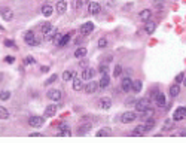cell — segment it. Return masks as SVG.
<instances>
[{
  "instance_id": "obj_9",
  "label": "cell",
  "mask_w": 186,
  "mask_h": 143,
  "mask_svg": "<svg viewBox=\"0 0 186 143\" xmlns=\"http://www.w3.org/2000/svg\"><path fill=\"white\" fill-rule=\"evenodd\" d=\"M98 88H100L98 82H89V84H86V85H85V88H83V90H85V93H86V94H94Z\"/></svg>"
},
{
  "instance_id": "obj_24",
  "label": "cell",
  "mask_w": 186,
  "mask_h": 143,
  "mask_svg": "<svg viewBox=\"0 0 186 143\" xmlns=\"http://www.w3.org/2000/svg\"><path fill=\"white\" fill-rule=\"evenodd\" d=\"M145 31H146L148 34H152V33L155 31V22H152V21H146V25H145Z\"/></svg>"
},
{
  "instance_id": "obj_43",
  "label": "cell",
  "mask_w": 186,
  "mask_h": 143,
  "mask_svg": "<svg viewBox=\"0 0 186 143\" xmlns=\"http://www.w3.org/2000/svg\"><path fill=\"white\" fill-rule=\"evenodd\" d=\"M121 73H122V67H121V66H116V67H115V73H113V76L118 78Z\"/></svg>"
},
{
  "instance_id": "obj_10",
  "label": "cell",
  "mask_w": 186,
  "mask_h": 143,
  "mask_svg": "<svg viewBox=\"0 0 186 143\" xmlns=\"http://www.w3.org/2000/svg\"><path fill=\"white\" fill-rule=\"evenodd\" d=\"M48 98L52 101H60L61 100V91L60 90H49L48 91Z\"/></svg>"
},
{
  "instance_id": "obj_47",
  "label": "cell",
  "mask_w": 186,
  "mask_h": 143,
  "mask_svg": "<svg viewBox=\"0 0 186 143\" xmlns=\"http://www.w3.org/2000/svg\"><path fill=\"white\" fill-rule=\"evenodd\" d=\"M48 70H49V67H46V66L42 67V72H48Z\"/></svg>"
},
{
  "instance_id": "obj_13",
  "label": "cell",
  "mask_w": 186,
  "mask_h": 143,
  "mask_svg": "<svg viewBox=\"0 0 186 143\" xmlns=\"http://www.w3.org/2000/svg\"><path fill=\"white\" fill-rule=\"evenodd\" d=\"M55 113H57V106L55 104H49L45 109V118H52Z\"/></svg>"
},
{
  "instance_id": "obj_26",
  "label": "cell",
  "mask_w": 186,
  "mask_h": 143,
  "mask_svg": "<svg viewBox=\"0 0 186 143\" xmlns=\"http://www.w3.org/2000/svg\"><path fill=\"white\" fill-rule=\"evenodd\" d=\"M73 36V31L72 33H69V34H66V36H63L61 37V40H60V43H58V46H64V45H67V42L70 40V37Z\"/></svg>"
},
{
  "instance_id": "obj_8",
  "label": "cell",
  "mask_w": 186,
  "mask_h": 143,
  "mask_svg": "<svg viewBox=\"0 0 186 143\" xmlns=\"http://www.w3.org/2000/svg\"><path fill=\"white\" fill-rule=\"evenodd\" d=\"M98 107H100V109H103V110L110 109V107H112V100L109 98V97H101V98L98 100Z\"/></svg>"
},
{
  "instance_id": "obj_28",
  "label": "cell",
  "mask_w": 186,
  "mask_h": 143,
  "mask_svg": "<svg viewBox=\"0 0 186 143\" xmlns=\"http://www.w3.org/2000/svg\"><path fill=\"white\" fill-rule=\"evenodd\" d=\"M110 133H112L110 128H101V130L97 131V136L98 137H106V136H110Z\"/></svg>"
},
{
  "instance_id": "obj_3",
  "label": "cell",
  "mask_w": 186,
  "mask_h": 143,
  "mask_svg": "<svg viewBox=\"0 0 186 143\" xmlns=\"http://www.w3.org/2000/svg\"><path fill=\"white\" fill-rule=\"evenodd\" d=\"M24 40H26V43L30 45V46H37V45H39V40L36 39V34H34L33 31H27V33L24 34Z\"/></svg>"
},
{
  "instance_id": "obj_16",
  "label": "cell",
  "mask_w": 186,
  "mask_h": 143,
  "mask_svg": "<svg viewBox=\"0 0 186 143\" xmlns=\"http://www.w3.org/2000/svg\"><path fill=\"white\" fill-rule=\"evenodd\" d=\"M146 131H149V130L146 128L145 124H142V125H139V127H136V128L133 130V136H143Z\"/></svg>"
},
{
  "instance_id": "obj_46",
  "label": "cell",
  "mask_w": 186,
  "mask_h": 143,
  "mask_svg": "<svg viewBox=\"0 0 186 143\" xmlns=\"http://www.w3.org/2000/svg\"><path fill=\"white\" fill-rule=\"evenodd\" d=\"M180 136H186V130L183 128V130H180Z\"/></svg>"
},
{
  "instance_id": "obj_1",
  "label": "cell",
  "mask_w": 186,
  "mask_h": 143,
  "mask_svg": "<svg viewBox=\"0 0 186 143\" xmlns=\"http://www.w3.org/2000/svg\"><path fill=\"white\" fill-rule=\"evenodd\" d=\"M45 124V118L43 116H30L28 118V125L33 128H39Z\"/></svg>"
},
{
  "instance_id": "obj_12",
  "label": "cell",
  "mask_w": 186,
  "mask_h": 143,
  "mask_svg": "<svg viewBox=\"0 0 186 143\" xmlns=\"http://www.w3.org/2000/svg\"><path fill=\"white\" fill-rule=\"evenodd\" d=\"M121 87H122V90H124L125 93L131 91V88H133V81H131V78H124L122 82H121Z\"/></svg>"
},
{
  "instance_id": "obj_40",
  "label": "cell",
  "mask_w": 186,
  "mask_h": 143,
  "mask_svg": "<svg viewBox=\"0 0 186 143\" xmlns=\"http://www.w3.org/2000/svg\"><path fill=\"white\" fill-rule=\"evenodd\" d=\"M183 79H185V73H179V75L176 76V84H180V82H183Z\"/></svg>"
},
{
  "instance_id": "obj_37",
  "label": "cell",
  "mask_w": 186,
  "mask_h": 143,
  "mask_svg": "<svg viewBox=\"0 0 186 143\" xmlns=\"http://www.w3.org/2000/svg\"><path fill=\"white\" fill-rule=\"evenodd\" d=\"M57 78H58L57 75H52V76H51V78H49V79L45 82V85H51V84H54V82L57 81Z\"/></svg>"
},
{
  "instance_id": "obj_29",
  "label": "cell",
  "mask_w": 186,
  "mask_h": 143,
  "mask_svg": "<svg viewBox=\"0 0 186 143\" xmlns=\"http://www.w3.org/2000/svg\"><path fill=\"white\" fill-rule=\"evenodd\" d=\"M49 31H52V24H51V22H45V24H42V33L46 34V33H49Z\"/></svg>"
},
{
  "instance_id": "obj_21",
  "label": "cell",
  "mask_w": 186,
  "mask_h": 143,
  "mask_svg": "<svg viewBox=\"0 0 186 143\" xmlns=\"http://www.w3.org/2000/svg\"><path fill=\"white\" fill-rule=\"evenodd\" d=\"M52 12H54V7H52L51 4H43V6H42V15H45V16H51Z\"/></svg>"
},
{
  "instance_id": "obj_19",
  "label": "cell",
  "mask_w": 186,
  "mask_h": 143,
  "mask_svg": "<svg viewBox=\"0 0 186 143\" xmlns=\"http://www.w3.org/2000/svg\"><path fill=\"white\" fill-rule=\"evenodd\" d=\"M55 9H57L58 13H66V10H67V3H66L64 0H60V1L57 3Z\"/></svg>"
},
{
  "instance_id": "obj_38",
  "label": "cell",
  "mask_w": 186,
  "mask_h": 143,
  "mask_svg": "<svg viewBox=\"0 0 186 143\" xmlns=\"http://www.w3.org/2000/svg\"><path fill=\"white\" fill-rule=\"evenodd\" d=\"M4 45H6V46H9V48H14V49H16V43H15V42H14V40H4Z\"/></svg>"
},
{
  "instance_id": "obj_2",
  "label": "cell",
  "mask_w": 186,
  "mask_h": 143,
  "mask_svg": "<svg viewBox=\"0 0 186 143\" xmlns=\"http://www.w3.org/2000/svg\"><path fill=\"white\" fill-rule=\"evenodd\" d=\"M136 118H137V115H136L134 112L128 110V112H124V113H122V116H121V122H124V124H131V122L136 121Z\"/></svg>"
},
{
  "instance_id": "obj_23",
  "label": "cell",
  "mask_w": 186,
  "mask_h": 143,
  "mask_svg": "<svg viewBox=\"0 0 186 143\" xmlns=\"http://www.w3.org/2000/svg\"><path fill=\"white\" fill-rule=\"evenodd\" d=\"M150 16H152V10H150V9H143V10L140 12V18H142L143 21H149Z\"/></svg>"
},
{
  "instance_id": "obj_7",
  "label": "cell",
  "mask_w": 186,
  "mask_h": 143,
  "mask_svg": "<svg viewBox=\"0 0 186 143\" xmlns=\"http://www.w3.org/2000/svg\"><path fill=\"white\" fill-rule=\"evenodd\" d=\"M92 30H94V24H92L91 21L85 22V24L80 27V33H82V36H88V34H91Z\"/></svg>"
},
{
  "instance_id": "obj_27",
  "label": "cell",
  "mask_w": 186,
  "mask_h": 143,
  "mask_svg": "<svg viewBox=\"0 0 186 143\" xmlns=\"http://www.w3.org/2000/svg\"><path fill=\"white\" fill-rule=\"evenodd\" d=\"M86 55V49L85 48H77L76 51H74V57L76 58H83Z\"/></svg>"
},
{
  "instance_id": "obj_14",
  "label": "cell",
  "mask_w": 186,
  "mask_h": 143,
  "mask_svg": "<svg viewBox=\"0 0 186 143\" xmlns=\"http://www.w3.org/2000/svg\"><path fill=\"white\" fill-rule=\"evenodd\" d=\"M94 75H95V70H94V69H91V67H86V69L83 70V73H82V81L91 79Z\"/></svg>"
},
{
  "instance_id": "obj_41",
  "label": "cell",
  "mask_w": 186,
  "mask_h": 143,
  "mask_svg": "<svg viewBox=\"0 0 186 143\" xmlns=\"http://www.w3.org/2000/svg\"><path fill=\"white\" fill-rule=\"evenodd\" d=\"M54 37H55V39H54V42H55V43H57V45H58V43H60V40H61V37H63V36H61V33H58V31H55V36H54Z\"/></svg>"
},
{
  "instance_id": "obj_20",
  "label": "cell",
  "mask_w": 186,
  "mask_h": 143,
  "mask_svg": "<svg viewBox=\"0 0 186 143\" xmlns=\"http://www.w3.org/2000/svg\"><path fill=\"white\" fill-rule=\"evenodd\" d=\"M70 134H72V131L67 127V124L66 122H61L60 124V136H70Z\"/></svg>"
},
{
  "instance_id": "obj_11",
  "label": "cell",
  "mask_w": 186,
  "mask_h": 143,
  "mask_svg": "<svg viewBox=\"0 0 186 143\" xmlns=\"http://www.w3.org/2000/svg\"><path fill=\"white\" fill-rule=\"evenodd\" d=\"M100 10H101V6H100L97 1H91V3H89L88 12H89L91 15H97V13H100Z\"/></svg>"
},
{
  "instance_id": "obj_44",
  "label": "cell",
  "mask_w": 186,
  "mask_h": 143,
  "mask_svg": "<svg viewBox=\"0 0 186 143\" xmlns=\"http://www.w3.org/2000/svg\"><path fill=\"white\" fill-rule=\"evenodd\" d=\"M80 4H82V3H80V0H73V3H72V7H73V9H77Z\"/></svg>"
},
{
  "instance_id": "obj_42",
  "label": "cell",
  "mask_w": 186,
  "mask_h": 143,
  "mask_svg": "<svg viewBox=\"0 0 186 143\" xmlns=\"http://www.w3.org/2000/svg\"><path fill=\"white\" fill-rule=\"evenodd\" d=\"M33 63H34V58H33V57H30V55H28V57L24 60V64H26V66H28V64H33Z\"/></svg>"
},
{
  "instance_id": "obj_6",
  "label": "cell",
  "mask_w": 186,
  "mask_h": 143,
  "mask_svg": "<svg viewBox=\"0 0 186 143\" xmlns=\"http://www.w3.org/2000/svg\"><path fill=\"white\" fill-rule=\"evenodd\" d=\"M183 118H186V107L185 106H180V107L174 112V115H173V121H182Z\"/></svg>"
},
{
  "instance_id": "obj_34",
  "label": "cell",
  "mask_w": 186,
  "mask_h": 143,
  "mask_svg": "<svg viewBox=\"0 0 186 143\" xmlns=\"http://www.w3.org/2000/svg\"><path fill=\"white\" fill-rule=\"evenodd\" d=\"M145 125H146V128H148V130H152V128L155 127V119H152V118L148 119V121L145 122Z\"/></svg>"
},
{
  "instance_id": "obj_35",
  "label": "cell",
  "mask_w": 186,
  "mask_h": 143,
  "mask_svg": "<svg viewBox=\"0 0 186 143\" xmlns=\"http://www.w3.org/2000/svg\"><path fill=\"white\" fill-rule=\"evenodd\" d=\"M9 97H10V93H9V91H2V93H0V98L4 100V101L9 100Z\"/></svg>"
},
{
  "instance_id": "obj_36",
  "label": "cell",
  "mask_w": 186,
  "mask_h": 143,
  "mask_svg": "<svg viewBox=\"0 0 186 143\" xmlns=\"http://www.w3.org/2000/svg\"><path fill=\"white\" fill-rule=\"evenodd\" d=\"M106 46H107V39L106 37H101L98 40V48H106Z\"/></svg>"
},
{
  "instance_id": "obj_31",
  "label": "cell",
  "mask_w": 186,
  "mask_h": 143,
  "mask_svg": "<svg viewBox=\"0 0 186 143\" xmlns=\"http://www.w3.org/2000/svg\"><path fill=\"white\" fill-rule=\"evenodd\" d=\"M8 118H9V112H8V109L3 107V106H0V119H8Z\"/></svg>"
},
{
  "instance_id": "obj_48",
  "label": "cell",
  "mask_w": 186,
  "mask_h": 143,
  "mask_svg": "<svg viewBox=\"0 0 186 143\" xmlns=\"http://www.w3.org/2000/svg\"><path fill=\"white\" fill-rule=\"evenodd\" d=\"M80 66H82V67H83V66H86V61H85V60H82V61H80Z\"/></svg>"
},
{
  "instance_id": "obj_5",
  "label": "cell",
  "mask_w": 186,
  "mask_h": 143,
  "mask_svg": "<svg viewBox=\"0 0 186 143\" xmlns=\"http://www.w3.org/2000/svg\"><path fill=\"white\" fill-rule=\"evenodd\" d=\"M0 15L4 21H10L14 18V12L10 7H0Z\"/></svg>"
},
{
  "instance_id": "obj_22",
  "label": "cell",
  "mask_w": 186,
  "mask_h": 143,
  "mask_svg": "<svg viewBox=\"0 0 186 143\" xmlns=\"http://www.w3.org/2000/svg\"><path fill=\"white\" fill-rule=\"evenodd\" d=\"M91 128H92L91 124H82V125L77 128V133H79V134H86L88 131H91Z\"/></svg>"
},
{
  "instance_id": "obj_39",
  "label": "cell",
  "mask_w": 186,
  "mask_h": 143,
  "mask_svg": "<svg viewBox=\"0 0 186 143\" xmlns=\"http://www.w3.org/2000/svg\"><path fill=\"white\" fill-rule=\"evenodd\" d=\"M98 72H100L101 75H104V73H107V64H101V66L98 67Z\"/></svg>"
},
{
  "instance_id": "obj_45",
  "label": "cell",
  "mask_w": 186,
  "mask_h": 143,
  "mask_svg": "<svg viewBox=\"0 0 186 143\" xmlns=\"http://www.w3.org/2000/svg\"><path fill=\"white\" fill-rule=\"evenodd\" d=\"M4 61L10 64V63H14V61H15V58H14V57H9V55H8V57H4Z\"/></svg>"
},
{
  "instance_id": "obj_4",
  "label": "cell",
  "mask_w": 186,
  "mask_h": 143,
  "mask_svg": "<svg viewBox=\"0 0 186 143\" xmlns=\"http://www.w3.org/2000/svg\"><path fill=\"white\" fill-rule=\"evenodd\" d=\"M149 107H150L149 98H142V100H139V101L136 103V110H137V112H145V110H148Z\"/></svg>"
},
{
  "instance_id": "obj_49",
  "label": "cell",
  "mask_w": 186,
  "mask_h": 143,
  "mask_svg": "<svg viewBox=\"0 0 186 143\" xmlns=\"http://www.w3.org/2000/svg\"><path fill=\"white\" fill-rule=\"evenodd\" d=\"M183 85H186V78H185V79H183Z\"/></svg>"
},
{
  "instance_id": "obj_30",
  "label": "cell",
  "mask_w": 186,
  "mask_h": 143,
  "mask_svg": "<svg viewBox=\"0 0 186 143\" xmlns=\"http://www.w3.org/2000/svg\"><path fill=\"white\" fill-rule=\"evenodd\" d=\"M142 85H143V84H142V81H134V82H133V88H131V90H134L136 93H140V91H142Z\"/></svg>"
},
{
  "instance_id": "obj_33",
  "label": "cell",
  "mask_w": 186,
  "mask_h": 143,
  "mask_svg": "<svg viewBox=\"0 0 186 143\" xmlns=\"http://www.w3.org/2000/svg\"><path fill=\"white\" fill-rule=\"evenodd\" d=\"M171 127H173V119H167L162 125V130H170Z\"/></svg>"
},
{
  "instance_id": "obj_32",
  "label": "cell",
  "mask_w": 186,
  "mask_h": 143,
  "mask_svg": "<svg viewBox=\"0 0 186 143\" xmlns=\"http://www.w3.org/2000/svg\"><path fill=\"white\" fill-rule=\"evenodd\" d=\"M73 76H74V73L73 72H70V70H66V72L63 73V79H64V81H70Z\"/></svg>"
},
{
  "instance_id": "obj_18",
  "label": "cell",
  "mask_w": 186,
  "mask_h": 143,
  "mask_svg": "<svg viewBox=\"0 0 186 143\" xmlns=\"http://www.w3.org/2000/svg\"><path fill=\"white\" fill-rule=\"evenodd\" d=\"M73 90L74 91H80V90H83V82H82L80 78L73 76Z\"/></svg>"
},
{
  "instance_id": "obj_17",
  "label": "cell",
  "mask_w": 186,
  "mask_h": 143,
  "mask_svg": "<svg viewBox=\"0 0 186 143\" xmlns=\"http://www.w3.org/2000/svg\"><path fill=\"white\" fill-rule=\"evenodd\" d=\"M109 84H110V78H109V75H107V73H104V75L101 76V79H100L98 85H100V88H107V87H109Z\"/></svg>"
},
{
  "instance_id": "obj_15",
  "label": "cell",
  "mask_w": 186,
  "mask_h": 143,
  "mask_svg": "<svg viewBox=\"0 0 186 143\" xmlns=\"http://www.w3.org/2000/svg\"><path fill=\"white\" fill-rule=\"evenodd\" d=\"M155 103H156L159 107H164L165 103H167V97H165L164 94H161V93H158L156 97H155Z\"/></svg>"
},
{
  "instance_id": "obj_25",
  "label": "cell",
  "mask_w": 186,
  "mask_h": 143,
  "mask_svg": "<svg viewBox=\"0 0 186 143\" xmlns=\"http://www.w3.org/2000/svg\"><path fill=\"white\" fill-rule=\"evenodd\" d=\"M179 94H180V87H179V84L171 85V88H170V95H171V97H177Z\"/></svg>"
}]
</instances>
